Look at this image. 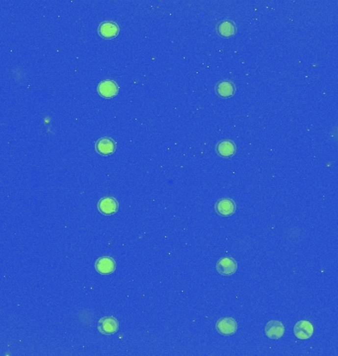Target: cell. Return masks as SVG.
Returning <instances> with one entry per match:
<instances>
[{
	"label": "cell",
	"mask_w": 338,
	"mask_h": 356,
	"mask_svg": "<svg viewBox=\"0 0 338 356\" xmlns=\"http://www.w3.org/2000/svg\"><path fill=\"white\" fill-rule=\"evenodd\" d=\"M95 269L102 275L111 274L116 270V261L112 257L103 256L96 261Z\"/></svg>",
	"instance_id": "7"
},
{
	"label": "cell",
	"mask_w": 338,
	"mask_h": 356,
	"mask_svg": "<svg viewBox=\"0 0 338 356\" xmlns=\"http://www.w3.org/2000/svg\"><path fill=\"white\" fill-rule=\"evenodd\" d=\"M236 210V205L234 200L229 198L221 199L216 204V211L219 215L223 217H228L234 214Z\"/></svg>",
	"instance_id": "6"
},
{
	"label": "cell",
	"mask_w": 338,
	"mask_h": 356,
	"mask_svg": "<svg viewBox=\"0 0 338 356\" xmlns=\"http://www.w3.org/2000/svg\"><path fill=\"white\" fill-rule=\"evenodd\" d=\"M216 92L219 96H221L223 98L231 97L235 92V85L232 82H229V81L220 82L216 85Z\"/></svg>",
	"instance_id": "13"
},
{
	"label": "cell",
	"mask_w": 338,
	"mask_h": 356,
	"mask_svg": "<svg viewBox=\"0 0 338 356\" xmlns=\"http://www.w3.org/2000/svg\"><path fill=\"white\" fill-rule=\"evenodd\" d=\"M97 329L102 334L111 335V334H114V333H116L118 331L119 324H118V322H117V320L115 318L106 317V318H102L98 322Z\"/></svg>",
	"instance_id": "2"
},
{
	"label": "cell",
	"mask_w": 338,
	"mask_h": 356,
	"mask_svg": "<svg viewBox=\"0 0 338 356\" xmlns=\"http://www.w3.org/2000/svg\"><path fill=\"white\" fill-rule=\"evenodd\" d=\"M217 271L224 276H230L236 272L237 270V263L236 261L230 256L222 257L216 265Z\"/></svg>",
	"instance_id": "1"
},
{
	"label": "cell",
	"mask_w": 338,
	"mask_h": 356,
	"mask_svg": "<svg viewBox=\"0 0 338 356\" xmlns=\"http://www.w3.org/2000/svg\"><path fill=\"white\" fill-rule=\"evenodd\" d=\"M216 150L219 156L224 158H230L235 154L236 146L231 139H223L217 145Z\"/></svg>",
	"instance_id": "10"
},
{
	"label": "cell",
	"mask_w": 338,
	"mask_h": 356,
	"mask_svg": "<svg viewBox=\"0 0 338 356\" xmlns=\"http://www.w3.org/2000/svg\"><path fill=\"white\" fill-rule=\"evenodd\" d=\"M285 328L280 321H270L265 327L266 335L271 339H279L284 335Z\"/></svg>",
	"instance_id": "4"
},
{
	"label": "cell",
	"mask_w": 338,
	"mask_h": 356,
	"mask_svg": "<svg viewBox=\"0 0 338 356\" xmlns=\"http://www.w3.org/2000/svg\"><path fill=\"white\" fill-rule=\"evenodd\" d=\"M118 202L113 197H105L98 202V210L104 215H113L118 211Z\"/></svg>",
	"instance_id": "9"
},
{
	"label": "cell",
	"mask_w": 338,
	"mask_h": 356,
	"mask_svg": "<svg viewBox=\"0 0 338 356\" xmlns=\"http://www.w3.org/2000/svg\"><path fill=\"white\" fill-rule=\"evenodd\" d=\"M294 333L299 339H309L313 334V326L309 321H300L294 327Z\"/></svg>",
	"instance_id": "5"
},
{
	"label": "cell",
	"mask_w": 338,
	"mask_h": 356,
	"mask_svg": "<svg viewBox=\"0 0 338 356\" xmlns=\"http://www.w3.org/2000/svg\"><path fill=\"white\" fill-rule=\"evenodd\" d=\"M98 32L100 36L106 39L114 38L119 33V26L112 21H105L102 22L98 27Z\"/></svg>",
	"instance_id": "12"
},
{
	"label": "cell",
	"mask_w": 338,
	"mask_h": 356,
	"mask_svg": "<svg viewBox=\"0 0 338 356\" xmlns=\"http://www.w3.org/2000/svg\"><path fill=\"white\" fill-rule=\"evenodd\" d=\"M217 32L222 37H231L236 33L235 23L232 20H223L217 26Z\"/></svg>",
	"instance_id": "14"
},
{
	"label": "cell",
	"mask_w": 338,
	"mask_h": 356,
	"mask_svg": "<svg viewBox=\"0 0 338 356\" xmlns=\"http://www.w3.org/2000/svg\"><path fill=\"white\" fill-rule=\"evenodd\" d=\"M119 87L117 83L113 81H104L101 82L98 85V92L101 96L106 98H111L117 95Z\"/></svg>",
	"instance_id": "11"
},
{
	"label": "cell",
	"mask_w": 338,
	"mask_h": 356,
	"mask_svg": "<svg viewBox=\"0 0 338 356\" xmlns=\"http://www.w3.org/2000/svg\"><path fill=\"white\" fill-rule=\"evenodd\" d=\"M95 148L100 155L109 156L116 151V142L110 137H102L96 141Z\"/></svg>",
	"instance_id": "8"
},
{
	"label": "cell",
	"mask_w": 338,
	"mask_h": 356,
	"mask_svg": "<svg viewBox=\"0 0 338 356\" xmlns=\"http://www.w3.org/2000/svg\"><path fill=\"white\" fill-rule=\"evenodd\" d=\"M216 328L222 335H233L237 330V324L233 318H224L218 321Z\"/></svg>",
	"instance_id": "3"
}]
</instances>
